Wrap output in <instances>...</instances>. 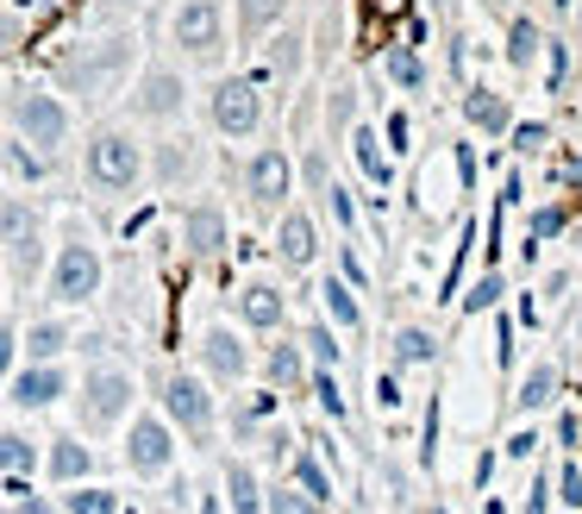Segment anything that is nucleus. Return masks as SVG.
<instances>
[{
    "label": "nucleus",
    "mask_w": 582,
    "mask_h": 514,
    "mask_svg": "<svg viewBox=\"0 0 582 514\" xmlns=\"http://www.w3.org/2000/svg\"><path fill=\"white\" fill-rule=\"evenodd\" d=\"M51 76H57V95H63V101L107 107L113 95H126V82L138 76V32L113 26V32H95V38H76V45L51 63Z\"/></svg>",
    "instance_id": "f257e3e1"
},
{
    "label": "nucleus",
    "mask_w": 582,
    "mask_h": 514,
    "mask_svg": "<svg viewBox=\"0 0 582 514\" xmlns=\"http://www.w3.org/2000/svg\"><path fill=\"white\" fill-rule=\"evenodd\" d=\"M82 182L101 201H132L145 188V145L126 126H95L82 145Z\"/></svg>",
    "instance_id": "f03ea898"
},
{
    "label": "nucleus",
    "mask_w": 582,
    "mask_h": 514,
    "mask_svg": "<svg viewBox=\"0 0 582 514\" xmlns=\"http://www.w3.org/2000/svg\"><path fill=\"white\" fill-rule=\"evenodd\" d=\"M7 126L20 145H32L38 157H57L70 145V132H76V113L70 101L45 88V82H20V88H7Z\"/></svg>",
    "instance_id": "7ed1b4c3"
},
{
    "label": "nucleus",
    "mask_w": 582,
    "mask_h": 514,
    "mask_svg": "<svg viewBox=\"0 0 582 514\" xmlns=\"http://www.w3.org/2000/svg\"><path fill=\"white\" fill-rule=\"evenodd\" d=\"M107 283V257L95 245V232L88 227H70L57 238L51 264H45V295H51V308H82V302H95Z\"/></svg>",
    "instance_id": "20e7f679"
},
{
    "label": "nucleus",
    "mask_w": 582,
    "mask_h": 514,
    "mask_svg": "<svg viewBox=\"0 0 582 514\" xmlns=\"http://www.w3.org/2000/svg\"><path fill=\"white\" fill-rule=\"evenodd\" d=\"M132 408H138V383H132V370H120V364H95V370L82 377V389H76V427L88 439L120 433V427L132 420Z\"/></svg>",
    "instance_id": "39448f33"
},
{
    "label": "nucleus",
    "mask_w": 582,
    "mask_h": 514,
    "mask_svg": "<svg viewBox=\"0 0 582 514\" xmlns=\"http://www.w3.org/2000/svg\"><path fill=\"white\" fill-rule=\"evenodd\" d=\"M157 402H163V420H170L182 439H195V445H207V439H213V427H220L213 383H207V377H195V370H163Z\"/></svg>",
    "instance_id": "423d86ee"
},
{
    "label": "nucleus",
    "mask_w": 582,
    "mask_h": 514,
    "mask_svg": "<svg viewBox=\"0 0 582 514\" xmlns=\"http://www.w3.org/2000/svg\"><path fill=\"white\" fill-rule=\"evenodd\" d=\"M126 107L145 126H176L188 113V76L170 63H138V76L126 82Z\"/></svg>",
    "instance_id": "0eeeda50"
},
{
    "label": "nucleus",
    "mask_w": 582,
    "mask_h": 514,
    "mask_svg": "<svg viewBox=\"0 0 582 514\" xmlns=\"http://www.w3.org/2000/svg\"><path fill=\"white\" fill-rule=\"evenodd\" d=\"M170 45L188 63H220L226 57V0H176L170 13Z\"/></svg>",
    "instance_id": "6e6552de"
},
{
    "label": "nucleus",
    "mask_w": 582,
    "mask_h": 514,
    "mask_svg": "<svg viewBox=\"0 0 582 514\" xmlns=\"http://www.w3.org/2000/svg\"><path fill=\"white\" fill-rule=\"evenodd\" d=\"M207 120L220 138H257L263 126V88L257 76H220L207 88Z\"/></svg>",
    "instance_id": "1a4fd4ad"
},
{
    "label": "nucleus",
    "mask_w": 582,
    "mask_h": 514,
    "mask_svg": "<svg viewBox=\"0 0 582 514\" xmlns=\"http://www.w3.org/2000/svg\"><path fill=\"white\" fill-rule=\"evenodd\" d=\"M201 176H207L201 138H188V132H170V138L145 145V182H157L163 195H182V188H195Z\"/></svg>",
    "instance_id": "9d476101"
},
{
    "label": "nucleus",
    "mask_w": 582,
    "mask_h": 514,
    "mask_svg": "<svg viewBox=\"0 0 582 514\" xmlns=\"http://www.w3.org/2000/svg\"><path fill=\"white\" fill-rule=\"evenodd\" d=\"M126 470L132 477H145V484L176 470V427H170L163 414L132 408V420H126Z\"/></svg>",
    "instance_id": "9b49d317"
},
{
    "label": "nucleus",
    "mask_w": 582,
    "mask_h": 514,
    "mask_svg": "<svg viewBox=\"0 0 582 514\" xmlns=\"http://www.w3.org/2000/svg\"><path fill=\"white\" fill-rule=\"evenodd\" d=\"M245 195H251L257 213H282L288 195H295V157L282 151V145H257L245 157Z\"/></svg>",
    "instance_id": "f8f14e48"
},
{
    "label": "nucleus",
    "mask_w": 582,
    "mask_h": 514,
    "mask_svg": "<svg viewBox=\"0 0 582 514\" xmlns=\"http://www.w3.org/2000/svg\"><path fill=\"white\" fill-rule=\"evenodd\" d=\"M7 402L13 408H26V414H38V408H51V402H63L70 395V370H63V358H45V364H13V377H7Z\"/></svg>",
    "instance_id": "ddd939ff"
},
{
    "label": "nucleus",
    "mask_w": 582,
    "mask_h": 514,
    "mask_svg": "<svg viewBox=\"0 0 582 514\" xmlns=\"http://www.w3.org/2000/svg\"><path fill=\"white\" fill-rule=\"evenodd\" d=\"M257 51H263V63H257V88H295V76H301V63H307V32L282 20Z\"/></svg>",
    "instance_id": "4468645a"
},
{
    "label": "nucleus",
    "mask_w": 582,
    "mask_h": 514,
    "mask_svg": "<svg viewBox=\"0 0 582 514\" xmlns=\"http://www.w3.org/2000/svg\"><path fill=\"white\" fill-rule=\"evenodd\" d=\"M201 370L213 377V383H226V389L245 383V377L257 370L245 333H232V327H207V333H201Z\"/></svg>",
    "instance_id": "2eb2a0df"
},
{
    "label": "nucleus",
    "mask_w": 582,
    "mask_h": 514,
    "mask_svg": "<svg viewBox=\"0 0 582 514\" xmlns=\"http://www.w3.org/2000/svg\"><path fill=\"white\" fill-rule=\"evenodd\" d=\"M182 245L195 264H213L226 252V207L220 201H188L182 207Z\"/></svg>",
    "instance_id": "dca6fc26"
},
{
    "label": "nucleus",
    "mask_w": 582,
    "mask_h": 514,
    "mask_svg": "<svg viewBox=\"0 0 582 514\" xmlns=\"http://www.w3.org/2000/svg\"><path fill=\"white\" fill-rule=\"evenodd\" d=\"M276 257H282V270H307V264L320 257V227H313L307 207L288 201L276 213Z\"/></svg>",
    "instance_id": "f3484780"
},
{
    "label": "nucleus",
    "mask_w": 582,
    "mask_h": 514,
    "mask_svg": "<svg viewBox=\"0 0 582 514\" xmlns=\"http://www.w3.org/2000/svg\"><path fill=\"white\" fill-rule=\"evenodd\" d=\"M238 327H251V333H282V327H288V295H282L276 283L251 277V283L238 289Z\"/></svg>",
    "instance_id": "a211bd4d"
},
{
    "label": "nucleus",
    "mask_w": 582,
    "mask_h": 514,
    "mask_svg": "<svg viewBox=\"0 0 582 514\" xmlns=\"http://www.w3.org/2000/svg\"><path fill=\"white\" fill-rule=\"evenodd\" d=\"M282 20H288V0H232V32H238L245 51H257Z\"/></svg>",
    "instance_id": "6ab92c4d"
},
{
    "label": "nucleus",
    "mask_w": 582,
    "mask_h": 514,
    "mask_svg": "<svg viewBox=\"0 0 582 514\" xmlns=\"http://www.w3.org/2000/svg\"><path fill=\"white\" fill-rule=\"evenodd\" d=\"M38 470H45L51 484L70 489V484H82V477L95 470V452H88V445H82L76 433H63V439H51V445L38 452Z\"/></svg>",
    "instance_id": "aec40b11"
},
{
    "label": "nucleus",
    "mask_w": 582,
    "mask_h": 514,
    "mask_svg": "<svg viewBox=\"0 0 582 514\" xmlns=\"http://www.w3.org/2000/svg\"><path fill=\"white\" fill-rule=\"evenodd\" d=\"M70 320L63 314H45V320H32L26 333H20V358H32V364H45V358H63L70 352Z\"/></svg>",
    "instance_id": "412c9836"
},
{
    "label": "nucleus",
    "mask_w": 582,
    "mask_h": 514,
    "mask_svg": "<svg viewBox=\"0 0 582 514\" xmlns=\"http://www.w3.org/2000/svg\"><path fill=\"white\" fill-rule=\"evenodd\" d=\"M263 377H270L276 389H301V383H307L301 339H282V345H270V352H263Z\"/></svg>",
    "instance_id": "4be33fe9"
},
{
    "label": "nucleus",
    "mask_w": 582,
    "mask_h": 514,
    "mask_svg": "<svg viewBox=\"0 0 582 514\" xmlns=\"http://www.w3.org/2000/svg\"><path fill=\"white\" fill-rule=\"evenodd\" d=\"M226 502H232V514H263V484H257V470L245 458H226Z\"/></svg>",
    "instance_id": "5701e85b"
},
{
    "label": "nucleus",
    "mask_w": 582,
    "mask_h": 514,
    "mask_svg": "<svg viewBox=\"0 0 582 514\" xmlns=\"http://www.w3.org/2000/svg\"><path fill=\"white\" fill-rule=\"evenodd\" d=\"M7 264H13V283H32V277L45 270V227L20 232V238L7 245Z\"/></svg>",
    "instance_id": "b1692460"
},
{
    "label": "nucleus",
    "mask_w": 582,
    "mask_h": 514,
    "mask_svg": "<svg viewBox=\"0 0 582 514\" xmlns=\"http://www.w3.org/2000/svg\"><path fill=\"white\" fill-rule=\"evenodd\" d=\"M38 470V439H26L20 427L0 433V477H32Z\"/></svg>",
    "instance_id": "393cba45"
},
{
    "label": "nucleus",
    "mask_w": 582,
    "mask_h": 514,
    "mask_svg": "<svg viewBox=\"0 0 582 514\" xmlns=\"http://www.w3.org/2000/svg\"><path fill=\"white\" fill-rule=\"evenodd\" d=\"M463 120L476 132H507V101L495 88H470V95H463Z\"/></svg>",
    "instance_id": "a878e982"
},
{
    "label": "nucleus",
    "mask_w": 582,
    "mask_h": 514,
    "mask_svg": "<svg viewBox=\"0 0 582 514\" xmlns=\"http://www.w3.org/2000/svg\"><path fill=\"white\" fill-rule=\"evenodd\" d=\"M0 170L13 182H45V170H51V157H38L32 145H20V138H7L0 145Z\"/></svg>",
    "instance_id": "bb28decb"
},
{
    "label": "nucleus",
    "mask_w": 582,
    "mask_h": 514,
    "mask_svg": "<svg viewBox=\"0 0 582 514\" xmlns=\"http://www.w3.org/2000/svg\"><path fill=\"white\" fill-rule=\"evenodd\" d=\"M32 227H45V220H38V207H32L26 195H0V252H7L20 232H32Z\"/></svg>",
    "instance_id": "cd10ccee"
},
{
    "label": "nucleus",
    "mask_w": 582,
    "mask_h": 514,
    "mask_svg": "<svg viewBox=\"0 0 582 514\" xmlns=\"http://www.w3.org/2000/svg\"><path fill=\"white\" fill-rule=\"evenodd\" d=\"M63 514H120V495L82 477V484H70V495H63Z\"/></svg>",
    "instance_id": "c85d7f7f"
},
{
    "label": "nucleus",
    "mask_w": 582,
    "mask_h": 514,
    "mask_svg": "<svg viewBox=\"0 0 582 514\" xmlns=\"http://www.w3.org/2000/svg\"><path fill=\"white\" fill-rule=\"evenodd\" d=\"M432 352H438V339H432L426 327H401V333H395V364H401V370L432 364Z\"/></svg>",
    "instance_id": "c756f323"
},
{
    "label": "nucleus",
    "mask_w": 582,
    "mask_h": 514,
    "mask_svg": "<svg viewBox=\"0 0 582 514\" xmlns=\"http://www.w3.org/2000/svg\"><path fill=\"white\" fill-rule=\"evenodd\" d=\"M320 308L332 314V327H338V333H351L357 320H363V314H357V302H351V289H345V283H332V277L320 283Z\"/></svg>",
    "instance_id": "7c9ffc66"
},
{
    "label": "nucleus",
    "mask_w": 582,
    "mask_h": 514,
    "mask_svg": "<svg viewBox=\"0 0 582 514\" xmlns=\"http://www.w3.org/2000/svg\"><path fill=\"white\" fill-rule=\"evenodd\" d=\"M295 484H301L307 502H320V509L332 502V477L320 470V458H313V452H295Z\"/></svg>",
    "instance_id": "2f4dec72"
},
{
    "label": "nucleus",
    "mask_w": 582,
    "mask_h": 514,
    "mask_svg": "<svg viewBox=\"0 0 582 514\" xmlns=\"http://www.w3.org/2000/svg\"><path fill=\"white\" fill-rule=\"evenodd\" d=\"M552 395H557V364H532L520 377V408H545Z\"/></svg>",
    "instance_id": "473e14b6"
},
{
    "label": "nucleus",
    "mask_w": 582,
    "mask_h": 514,
    "mask_svg": "<svg viewBox=\"0 0 582 514\" xmlns=\"http://www.w3.org/2000/svg\"><path fill=\"white\" fill-rule=\"evenodd\" d=\"M351 113H357V88H351V82H338V88L326 95V132H332V138H345V132H351Z\"/></svg>",
    "instance_id": "72a5a7b5"
},
{
    "label": "nucleus",
    "mask_w": 582,
    "mask_h": 514,
    "mask_svg": "<svg viewBox=\"0 0 582 514\" xmlns=\"http://www.w3.org/2000/svg\"><path fill=\"white\" fill-rule=\"evenodd\" d=\"M382 76L395 82V88H407V95H413V88L426 82V70H420V57H413V51H388V57H382Z\"/></svg>",
    "instance_id": "f704fd0d"
},
{
    "label": "nucleus",
    "mask_w": 582,
    "mask_h": 514,
    "mask_svg": "<svg viewBox=\"0 0 582 514\" xmlns=\"http://www.w3.org/2000/svg\"><path fill=\"white\" fill-rule=\"evenodd\" d=\"M351 145H357V163H363V176L388 188V151L376 145V132H351Z\"/></svg>",
    "instance_id": "c9c22d12"
},
{
    "label": "nucleus",
    "mask_w": 582,
    "mask_h": 514,
    "mask_svg": "<svg viewBox=\"0 0 582 514\" xmlns=\"http://www.w3.org/2000/svg\"><path fill=\"white\" fill-rule=\"evenodd\" d=\"M538 45H545V38H538V26H532V20H520V26L507 32V63H520V70H532V57H538Z\"/></svg>",
    "instance_id": "e433bc0d"
},
{
    "label": "nucleus",
    "mask_w": 582,
    "mask_h": 514,
    "mask_svg": "<svg viewBox=\"0 0 582 514\" xmlns=\"http://www.w3.org/2000/svg\"><path fill=\"white\" fill-rule=\"evenodd\" d=\"M301 352H307V364L332 370V364H338V339H332V327H307V333H301Z\"/></svg>",
    "instance_id": "4c0bfd02"
},
{
    "label": "nucleus",
    "mask_w": 582,
    "mask_h": 514,
    "mask_svg": "<svg viewBox=\"0 0 582 514\" xmlns=\"http://www.w3.org/2000/svg\"><path fill=\"white\" fill-rule=\"evenodd\" d=\"M313 377V395H320V408L332 414V420H345V402H338V377L332 370H307Z\"/></svg>",
    "instance_id": "58836bf2"
},
{
    "label": "nucleus",
    "mask_w": 582,
    "mask_h": 514,
    "mask_svg": "<svg viewBox=\"0 0 582 514\" xmlns=\"http://www.w3.org/2000/svg\"><path fill=\"white\" fill-rule=\"evenodd\" d=\"M263 514H320V502H307L301 489H276V495H270V509Z\"/></svg>",
    "instance_id": "ea45409f"
},
{
    "label": "nucleus",
    "mask_w": 582,
    "mask_h": 514,
    "mask_svg": "<svg viewBox=\"0 0 582 514\" xmlns=\"http://www.w3.org/2000/svg\"><path fill=\"white\" fill-rule=\"evenodd\" d=\"M13 364H20V327H13V320H0V383L13 377Z\"/></svg>",
    "instance_id": "a19ab883"
},
{
    "label": "nucleus",
    "mask_w": 582,
    "mask_h": 514,
    "mask_svg": "<svg viewBox=\"0 0 582 514\" xmlns=\"http://www.w3.org/2000/svg\"><path fill=\"white\" fill-rule=\"evenodd\" d=\"M495 302H501V277L488 270V277L476 283V295H470V308H495Z\"/></svg>",
    "instance_id": "79ce46f5"
},
{
    "label": "nucleus",
    "mask_w": 582,
    "mask_h": 514,
    "mask_svg": "<svg viewBox=\"0 0 582 514\" xmlns=\"http://www.w3.org/2000/svg\"><path fill=\"white\" fill-rule=\"evenodd\" d=\"M557 227H564V213H557V207L532 213V245H538V238H557Z\"/></svg>",
    "instance_id": "37998d69"
},
{
    "label": "nucleus",
    "mask_w": 582,
    "mask_h": 514,
    "mask_svg": "<svg viewBox=\"0 0 582 514\" xmlns=\"http://www.w3.org/2000/svg\"><path fill=\"white\" fill-rule=\"evenodd\" d=\"M376 408H401V383L395 377H376Z\"/></svg>",
    "instance_id": "c03bdc74"
},
{
    "label": "nucleus",
    "mask_w": 582,
    "mask_h": 514,
    "mask_svg": "<svg viewBox=\"0 0 582 514\" xmlns=\"http://www.w3.org/2000/svg\"><path fill=\"white\" fill-rule=\"evenodd\" d=\"M564 502L582 509V470H577V464H564Z\"/></svg>",
    "instance_id": "a18cd8bd"
},
{
    "label": "nucleus",
    "mask_w": 582,
    "mask_h": 514,
    "mask_svg": "<svg viewBox=\"0 0 582 514\" xmlns=\"http://www.w3.org/2000/svg\"><path fill=\"white\" fill-rule=\"evenodd\" d=\"M332 213H338V227H351V220H357V207H351L345 188H332Z\"/></svg>",
    "instance_id": "49530a36"
},
{
    "label": "nucleus",
    "mask_w": 582,
    "mask_h": 514,
    "mask_svg": "<svg viewBox=\"0 0 582 514\" xmlns=\"http://www.w3.org/2000/svg\"><path fill=\"white\" fill-rule=\"evenodd\" d=\"M545 145V126H520V151H538Z\"/></svg>",
    "instance_id": "de8ad7c7"
},
{
    "label": "nucleus",
    "mask_w": 582,
    "mask_h": 514,
    "mask_svg": "<svg viewBox=\"0 0 582 514\" xmlns=\"http://www.w3.org/2000/svg\"><path fill=\"white\" fill-rule=\"evenodd\" d=\"M527 514H545V484H532V495H527Z\"/></svg>",
    "instance_id": "09e8293b"
},
{
    "label": "nucleus",
    "mask_w": 582,
    "mask_h": 514,
    "mask_svg": "<svg viewBox=\"0 0 582 514\" xmlns=\"http://www.w3.org/2000/svg\"><path fill=\"white\" fill-rule=\"evenodd\" d=\"M113 7H145V0H113Z\"/></svg>",
    "instance_id": "8fccbe9b"
},
{
    "label": "nucleus",
    "mask_w": 582,
    "mask_h": 514,
    "mask_svg": "<svg viewBox=\"0 0 582 514\" xmlns=\"http://www.w3.org/2000/svg\"><path fill=\"white\" fill-rule=\"evenodd\" d=\"M0 302H7V283H0Z\"/></svg>",
    "instance_id": "3c124183"
},
{
    "label": "nucleus",
    "mask_w": 582,
    "mask_h": 514,
    "mask_svg": "<svg viewBox=\"0 0 582 514\" xmlns=\"http://www.w3.org/2000/svg\"><path fill=\"white\" fill-rule=\"evenodd\" d=\"M577 333H582V314H577Z\"/></svg>",
    "instance_id": "603ef678"
}]
</instances>
